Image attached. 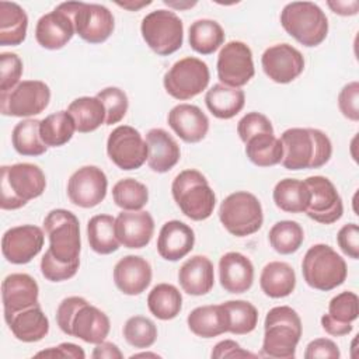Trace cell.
Here are the masks:
<instances>
[{
  "label": "cell",
  "mask_w": 359,
  "mask_h": 359,
  "mask_svg": "<svg viewBox=\"0 0 359 359\" xmlns=\"http://www.w3.org/2000/svg\"><path fill=\"white\" fill-rule=\"evenodd\" d=\"M282 165L286 170H309L325 165L332 156V143L320 129L290 128L280 135Z\"/></svg>",
  "instance_id": "cell-1"
},
{
  "label": "cell",
  "mask_w": 359,
  "mask_h": 359,
  "mask_svg": "<svg viewBox=\"0 0 359 359\" xmlns=\"http://www.w3.org/2000/svg\"><path fill=\"white\" fill-rule=\"evenodd\" d=\"M303 325L300 316L289 306L272 307L264 321V341L259 356L293 359Z\"/></svg>",
  "instance_id": "cell-2"
},
{
  "label": "cell",
  "mask_w": 359,
  "mask_h": 359,
  "mask_svg": "<svg viewBox=\"0 0 359 359\" xmlns=\"http://www.w3.org/2000/svg\"><path fill=\"white\" fill-rule=\"evenodd\" d=\"M46 177L42 168L32 163H17L1 167L0 208L15 210L25 206L31 199L43 194Z\"/></svg>",
  "instance_id": "cell-3"
},
{
  "label": "cell",
  "mask_w": 359,
  "mask_h": 359,
  "mask_svg": "<svg viewBox=\"0 0 359 359\" xmlns=\"http://www.w3.org/2000/svg\"><path fill=\"white\" fill-rule=\"evenodd\" d=\"M171 194L180 210L191 220H206L215 210V191L210 188L206 177L195 168L177 174L171 184Z\"/></svg>",
  "instance_id": "cell-4"
},
{
  "label": "cell",
  "mask_w": 359,
  "mask_h": 359,
  "mask_svg": "<svg viewBox=\"0 0 359 359\" xmlns=\"http://www.w3.org/2000/svg\"><path fill=\"white\" fill-rule=\"evenodd\" d=\"M280 24L292 38L307 48L318 46L328 34L325 13L311 1L287 3L280 11Z\"/></svg>",
  "instance_id": "cell-5"
},
{
  "label": "cell",
  "mask_w": 359,
  "mask_h": 359,
  "mask_svg": "<svg viewBox=\"0 0 359 359\" xmlns=\"http://www.w3.org/2000/svg\"><path fill=\"white\" fill-rule=\"evenodd\" d=\"M302 273L310 287L328 292L345 282L348 268L345 259L332 247L314 244L303 257Z\"/></svg>",
  "instance_id": "cell-6"
},
{
  "label": "cell",
  "mask_w": 359,
  "mask_h": 359,
  "mask_svg": "<svg viewBox=\"0 0 359 359\" xmlns=\"http://www.w3.org/2000/svg\"><path fill=\"white\" fill-rule=\"evenodd\" d=\"M219 219L223 227L236 237H247L257 233L264 223V212L259 199L247 191H236L226 196L219 208Z\"/></svg>",
  "instance_id": "cell-7"
},
{
  "label": "cell",
  "mask_w": 359,
  "mask_h": 359,
  "mask_svg": "<svg viewBox=\"0 0 359 359\" xmlns=\"http://www.w3.org/2000/svg\"><path fill=\"white\" fill-rule=\"evenodd\" d=\"M43 230L49 238V251L60 262L80 261V223L76 215L66 209H53L43 219Z\"/></svg>",
  "instance_id": "cell-8"
},
{
  "label": "cell",
  "mask_w": 359,
  "mask_h": 359,
  "mask_svg": "<svg viewBox=\"0 0 359 359\" xmlns=\"http://www.w3.org/2000/svg\"><path fill=\"white\" fill-rule=\"evenodd\" d=\"M146 45L158 56L177 52L184 42V24L171 10H154L146 14L140 25Z\"/></svg>",
  "instance_id": "cell-9"
},
{
  "label": "cell",
  "mask_w": 359,
  "mask_h": 359,
  "mask_svg": "<svg viewBox=\"0 0 359 359\" xmlns=\"http://www.w3.org/2000/svg\"><path fill=\"white\" fill-rule=\"evenodd\" d=\"M210 80L208 65L195 57L187 56L177 60L164 74L163 84L168 95L187 101L206 90Z\"/></svg>",
  "instance_id": "cell-10"
},
{
  "label": "cell",
  "mask_w": 359,
  "mask_h": 359,
  "mask_svg": "<svg viewBox=\"0 0 359 359\" xmlns=\"http://www.w3.org/2000/svg\"><path fill=\"white\" fill-rule=\"evenodd\" d=\"M50 88L41 80H22L13 90L0 93V111L6 116L29 118L49 105Z\"/></svg>",
  "instance_id": "cell-11"
},
{
  "label": "cell",
  "mask_w": 359,
  "mask_h": 359,
  "mask_svg": "<svg viewBox=\"0 0 359 359\" xmlns=\"http://www.w3.org/2000/svg\"><path fill=\"white\" fill-rule=\"evenodd\" d=\"M76 34L88 43L105 42L115 28V20L109 8L102 4L67 1Z\"/></svg>",
  "instance_id": "cell-12"
},
{
  "label": "cell",
  "mask_w": 359,
  "mask_h": 359,
  "mask_svg": "<svg viewBox=\"0 0 359 359\" xmlns=\"http://www.w3.org/2000/svg\"><path fill=\"white\" fill-rule=\"evenodd\" d=\"M107 154L118 168L137 170L147 161V144L137 129L121 125L107 139Z\"/></svg>",
  "instance_id": "cell-13"
},
{
  "label": "cell",
  "mask_w": 359,
  "mask_h": 359,
  "mask_svg": "<svg viewBox=\"0 0 359 359\" xmlns=\"http://www.w3.org/2000/svg\"><path fill=\"white\" fill-rule=\"evenodd\" d=\"M216 70L222 84L234 88L245 86L255 74L250 46L241 41H230L223 45L217 56Z\"/></svg>",
  "instance_id": "cell-14"
},
{
  "label": "cell",
  "mask_w": 359,
  "mask_h": 359,
  "mask_svg": "<svg viewBox=\"0 0 359 359\" xmlns=\"http://www.w3.org/2000/svg\"><path fill=\"white\" fill-rule=\"evenodd\" d=\"M310 192L306 215L317 223L332 224L342 217L344 203L335 185L323 175H313L304 180Z\"/></svg>",
  "instance_id": "cell-15"
},
{
  "label": "cell",
  "mask_w": 359,
  "mask_h": 359,
  "mask_svg": "<svg viewBox=\"0 0 359 359\" xmlns=\"http://www.w3.org/2000/svg\"><path fill=\"white\" fill-rule=\"evenodd\" d=\"M108 189L105 172L97 165H84L76 170L67 181V196L79 208L90 209L100 205Z\"/></svg>",
  "instance_id": "cell-16"
},
{
  "label": "cell",
  "mask_w": 359,
  "mask_h": 359,
  "mask_svg": "<svg viewBox=\"0 0 359 359\" xmlns=\"http://www.w3.org/2000/svg\"><path fill=\"white\" fill-rule=\"evenodd\" d=\"M43 231L35 224H21L8 229L1 237L3 257L14 265L31 262L43 247Z\"/></svg>",
  "instance_id": "cell-17"
},
{
  "label": "cell",
  "mask_w": 359,
  "mask_h": 359,
  "mask_svg": "<svg viewBox=\"0 0 359 359\" xmlns=\"http://www.w3.org/2000/svg\"><path fill=\"white\" fill-rule=\"evenodd\" d=\"M264 73L275 83L287 84L304 70V57L289 43H276L266 48L261 56Z\"/></svg>",
  "instance_id": "cell-18"
},
{
  "label": "cell",
  "mask_w": 359,
  "mask_h": 359,
  "mask_svg": "<svg viewBox=\"0 0 359 359\" xmlns=\"http://www.w3.org/2000/svg\"><path fill=\"white\" fill-rule=\"evenodd\" d=\"M74 34V22L67 3H60L53 11L43 14L35 27L36 42L49 50L62 49Z\"/></svg>",
  "instance_id": "cell-19"
},
{
  "label": "cell",
  "mask_w": 359,
  "mask_h": 359,
  "mask_svg": "<svg viewBox=\"0 0 359 359\" xmlns=\"http://www.w3.org/2000/svg\"><path fill=\"white\" fill-rule=\"evenodd\" d=\"M39 287L36 280L28 273H10L1 282V300L4 320L18 311L38 306Z\"/></svg>",
  "instance_id": "cell-20"
},
{
  "label": "cell",
  "mask_w": 359,
  "mask_h": 359,
  "mask_svg": "<svg viewBox=\"0 0 359 359\" xmlns=\"http://www.w3.org/2000/svg\"><path fill=\"white\" fill-rule=\"evenodd\" d=\"M115 233L121 245L132 250L143 248L154 233L153 216L146 210H122L115 217Z\"/></svg>",
  "instance_id": "cell-21"
},
{
  "label": "cell",
  "mask_w": 359,
  "mask_h": 359,
  "mask_svg": "<svg viewBox=\"0 0 359 359\" xmlns=\"http://www.w3.org/2000/svg\"><path fill=\"white\" fill-rule=\"evenodd\" d=\"M115 286L128 296L143 293L151 282V266L140 255H126L114 266Z\"/></svg>",
  "instance_id": "cell-22"
},
{
  "label": "cell",
  "mask_w": 359,
  "mask_h": 359,
  "mask_svg": "<svg viewBox=\"0 0 359 359\" xmlns=\"http://www.w3.org/2000/svg\"><path fill=\"white\" fill-rule=\"evenodd\" d=\"M167 122L175 135L187 143H198L209 130L206 114L196 105L178 104L168 112Z\"/></svg>",
  "instance_id": "cell-23"
},
{
  "label": "cell",
  "mask_w": 359,
  "mask_h": 359,
  "mask_svg": "<svg viewBox=\"0 0 359 359\" xmlns=\"http://www.w3.org/2000/svg\"><path fill=\"white\" fill-rule=\"evenodd\" d=\"M219 280L226 292L244 293L254 283V265L241 252H226L219 259Z\"/></svg>",
  "instance_id": "cell-24"
},
{
  "label": "cell",
  "mask_w": 359,
  "mask_h": 359,
  "mask_svg": "<svg viewBox=\"0 0 359 359\" xmlns=\"http://www.w3.org/2000/svg\"><path fill=\"white\" fill-rule=\"evenodd\" d=\"M195 245V233L184 222L170 220L163 224L157 237V252L165 261H180Z\"/></svg>",
  "instance_id": "cell-25"
},
{
  "label": "cell",
  "mask_w": 359,
  "mask_h": 359,
  "mask_svg": "<svg viewBox=\"0 0 359 359\" xmlns=\"http://www.w3.org/2000/svg\"><path fill=\"white\" fill-rule=\"evenodd\" d=\"M109 328L111 323L108 316L98 307L84 302L73 316L70 337L95 345L105 341L109 334Z\"/></svg>",
  "instance_id": "cell-26"
},
{
  "label": "cell",
  "mask_w": 359,
  "mask_h": 359,
  "mask_svg": "<svg viewBox=\"0 0 359 359\" xmlns=\"http://www.w3.org/2000/svg\"><path fill=\"white\" fill-rule=\"evenodd\" d=\"M147 164L154 172L170 171L181 158V150L175 139L161 128H153L146 135Z\"/></svg>",
  "instance_id": "cell-27"
},
{
  "label": "cell",
  "mask_w": 359,
  "mask_h": 359,
  "mask_svg": "<svg viewBox=\"0 0 359 359\" xmlns=\"http://www.w3.org/2000/svg\"><path fill=\"white\" fill-rule=\"evenodd\" d=\"M181 289L191 296H203L215 285L213 264L206 255H194L188 258L178 271Z\"/></svg>",
  "instance_id": "cell-28"
},
{
  "label": "cell",
  "mask_w": 359,
  "mask_h": 359,
  "mask_svg": "<svg viewBox=\"0 0 359 359\" xmlns=\"http://www.w3.org/2000/svg\"><path fill=\"white\" fill-rule=\"evenodd\" d=\"M6 323L13 335L21 342H38L49 332V320L39 304L15 313Z\"/></svg>",
  "instance_id": "cell-29"
},
{
  "label": "cell",
  "mask_w": 359,
  "mask_h": 359,
  "mask_svg": "<svg viewBox=\"0 0 359 359\" xmlns=\"http://www.w3.org/2000/svg\"><path fill=\"white\" fill-rule=\"evenodd\" d=\"M259 286L268 297H286L292 294L296 287L294 269L283 261L268 262L261 271Z\"/></svg>",
  "instance_id": "cell-30"
},
{
  "label": "cell",
  "mask_w": 359,
  "mask_h": 359,
  "mask_svg": "<svg viewBox=\"0 0 359 359\" xmlns=\"http://www.w3.org/2000/svg\"><path fill=\"white\" fill-rule=\"evenodd\" d=\"M205 104L213 116L219 119H231L244 108L245 94L241 88L217 83L206 91Z\"/></svg>",
  "instance_id": "cell-31"
},
{
  "label": "cell",
  "mask_w": 359,
  "mask_h": 359,
  "mask_svg": "<svg viewBox=\"0 0 359 359\" xmlns=\"http://www.w3.org/2000/svg\"><path fill=\"white\" fill-rule=\"evenodd\" d=\"M187 324L191 332L201 338H215L227 332V318L222 304L194 309L187 317Z\"/></svg>",
  "instance_id": "cell-32"
},
{
  "label": "cell",
  "mask_w": 359,
  "mask_h": 359,
  "mask_svg": "<svg viewBox=\"0 0 359 359\" xmlns=\"http://www.w3.org/2000/svg\"><path fill=\"white\" fill-rule=\"evenodd\" d=\"M28 15L14 1H0V45L17 46L25 41Z\"/></svg>",
  "instance_id": "cell-33"
},
{
  "label": "cell",
  "mask_w": 359,
  "mask_h": 359,
  "mask_svg": "<svg viewBox=\"0 0 359 359\" xmlns=\"http://www.w3.org/2000/svg\"><path fill=\"white\" fill-rule=\"evenodd\" d=\"M87 238L90 248L100 255L118 251L121 243L115 233V217L111 215L93 216L87 223Z\"/></svg>",
  "instance_id": "cell-34"
},
{
  "label": "cell",
  "mask_w": 359,
  "mask_h": 359,
  "mask_svg": "<svg viewBox=\"0 0 359 359\" xmlns=\"http://www.w3.org/2000/svg\"><path fill=\"white\" fill-rule=\"evenodd\" d=\"M276 208L286 213H302L306 212L310 192L304 181L296 178H283L276 182L272 192Z\"/></svg>",
  "instance_id": "cell-35"
},
{
  "label": "cell",
  "mask_w": 359,
  "mask_h": 359,
  "mask_svg": "<svg viewBox=\"0 0 359 359\" xmlns=\"http://www.w3.org/2000/svg\"><path fill=\"white\" fill-rule=\"evenodd\" d=\"M67 112L76 123V130L80 133H90L105 123V108L97 97H79L73 100Z\"/></svg>",
  "instance_id": "cell-36"
},
{
  "label": "cell",
  "mask_w": 359,
  "mask_h": 359,
  "mask_svg": "<svg viewBox=\"0 0 359 359\" xmlns=\"http://www.w3.org/2000/svg\"><path fill=\"white\" fill-rule=\"evenodd\" d=\"M147 307L156 318L172 320L182 309V294L171 283H158L149 292Z\"/></svg>",
  "instance_id": "cell-37"
},
{
  "label": "cell",
  "mask_w": 359,
  "mask_h": 359,
  "mask_svg": "<svg viewBox=\"0 0 359 359\" xmlns=\"http://www.w3.org/2000/svg\"><path fill=\"white\" fill-rule=\"evenodd\" d=\"M188 41L195 52L210 55L224 43V31L215 20H196L189 25Z\"/></svg>",
  "instance_id": "cell-38"
},
{
  "label": "cell",
  "mask_w": 359,
  "mask_h": 359,
  "mask_svg": "<svg viewBox=\"0 0 359 359\" xmlns=\"http://www.w3.org/2000/svg\"><path fill=\"white\" fill-rule=\"evenodd\" d=\"M248 160L258 167H272L282 161L283 149L280 139L273 133H259L245 142Z\"/></svg>",
  "instance_id": "cell-39"
},
{
  "label": "cell",
  "mask_w": 359,
  "mask_h": 359,
  "mask_svg": "<svg viewBox=\"0 0 359 359\" xmlns=\"http://www.w3.org/2000/svg\"><path fill=\"white\" fill-rule=\"evenodd\" d=\"M76 123L67 111H57L41 121L39 135L45 146L60 147L72 140Z\"/></svg>",
  "instance_id": "cell-40"
},
{
  "label": "cell",
  "mask_w": 359,
  "mask_h": 359,
  "mask_svg": "<svg viewBox=\"0 0 359 359\" xmlns=\"http://www.w3.org/2000/svg\"><path fill=\"white\" fill-rule=\"evenodd\" d=\"M227 318V332L245 335L255 330L258 324V310L247 300H229L222 303Z\"/></svg>",
  "instance_id": "cell-41"
},
{
  "label": "cell",
  "mask_w": 359,
  "mask_h": 359,
  "mask_svg": "<svg viewBox=\"0 0 359 359\" xmlns=\"http://www.w3.org/2000/svg\"><path fill=\"white\" fill-rule=\"evenodd\" d=\"M41 121L38 119H22L11 132V143L14 150L21 156H41L46 151L48 146L39 135Z\"/></svg>",
  "instance_id": "cell-42"
},
{
  "label": "cell",
  "mask_w": 359,
  "mask_h": 359,
  "mask_svg": "<svg viewBox=\"0 0 359 359\" xmlns=\"http://www.w3.org/2000/svg\"><path fill=\"white\" fill-rule=\"evenodd\" d=\"M271 247L282 255L296 252L304 240L303 227L294 220L276 222L268 233Z\"/></svg>",
  "instance_id": "cell-43"
},
{
  "label": "cell",
  "mask_w": 359,
  "mask_h": 359,
  "mask_svg": "<svg viewBox=\"0 0 359 359\" xmlns=\"http://www.w3.org/2000/svg\"><path fill=\"white\" fill-rule=\"evenodd\" d=\"M112 199L122 210H142L149 201V189L135 178H123L112 187Z\"/></svg>",
  "instance_id": "cell-44"
},
{
  "label": "cell",
  "mask_w": 359,
  "mask_h": 359,
  "mask_svg": "<svg viewBox=\"0 0 359 359\" xmlns=\"http://www.w3.org/2000/svg\"><path fill=\"white\" fill-rule=\"evenodd\" d=\"M123 338L133 348H150L157 339V327L147 317L133 316L123 325Z\"/></svg>",
  "instance_id": "cell-45"
},
{
  "label": "cell",
  "mask_w": 359,
  "mask_h": 359,
  "mask_svg": "<svg viewBox=\"0 0 359 359\" xmlns=\"http://www.w3.org/2000/svg\"><path fill=\"white\" fill-rule=\"evenodd\" d=\"M105 108V125H114L123 119L128 112V95L119 87H105L95 95Z\"/></svg>",
  "instance_id": "cell-46"
},
{
  "label": "cell",
  "mask_w": 359,
  "mask_h": 359,
  "mask_svg": "<svg viewBox=\"0 0 359 359\" xmlns=\"http://www.w3.org/2000/svg\"><path fill=\"white\" fill-rule=\"evenodd\" d=\"M328 314L342 323H352L359 316L358 294L349 290L334 296L328 303Z\"/></svg>",
  "instance_id": "cell-47"
},
{
  "label": "cell",
  "mask_w": 359,
  "mask_h": 359,
  "mask_svg": "<svg viewBox=\"0 0 359 359\" xmlns=\"http://www.w3.org/2000/svg\"><path fill=\"white\" fill-rule=\"evenodd\" d=\"M80 266V261L65 264L57 261L49 250L41 258V272L42 276L49 282H63L73 278Z\"/></svg>",
  "instance_id": "cell-48"
},
{
  "label": "cell",
  "mask_w": 359,
  "mask_h": 359,
  "mask_svg": "<svg viewBox=\"0 0 359 359\" xmlns=\"http://www.w3.org/2000/svg\"><path fill=\"white\" fill-rule=\"evenodd\" d=\"M22 76V60L17 53L3 52L0 55V93L13 90Z\"/></svg>",
  "instance_id": "cell-49"
},
{
  "label": "cell",
  "mask_w": 359,
  "mask_h": 359,
  "mask_svg": "<svg viewBox=\"0 0 359 359\" xmlns=\"http://www.w3.org/2000/svg\"><path fill=\"white\" fill-rule=\"evenodd\" d=\"M237 133L240 139L245 143L255 135L259 133H273V126L271 121L261 112H248L237 123Z\"/></svg>",
  "instance_id": "cell-50"
},
{
  "label": "cell",
  "mask_w": 359,
  "mask_h": 359,
  "mask_svg": "<svg viewBox=\"0 0 359 359\" xmlns=\"http://www.w3.org/2000/svg\"><path fill=\"white\" fill-rule=\"evenodd\" d=\"M338 108L341 114L352 122L359 121V83L351 81L338 94Z\"/></svg>",
  "instance_id": "cell-51"
},
{
  "label": "cell",
  "mask_w": 359,
  "mask_h": 359,
  "mask_svg": "<svg viewBox=\"0 0 359 359\" xmlns=\"http://www.w3.org/2000/svg\"><path fill=\"white\" fill-rule=\"evenodd\" d=\"M337 243L341 251L352 259L359 258V227L356 223L344 224L338 234Z\"/></svg>",
  "instance_id": "cell-52"
},
{
  "label": "cell",
  "mask_w": 359,
  "mask_h": 359,
  "mask_svg": "<svg viewBox=\"0 0 359 359\" xmlns=\"http://www.w3.org/2000/svg\"><path fill=\"white\" fill-rule=\"evenodd\" d=\"M87 302L84 297L80 296H70L66 297L60 302V304L57 306L56 310V323L59 325V328L62 330V332H65L66 335L70 337V324L73 320V316L76 314L77 309Z\"/></svg>",
  "instance_id": "cell-53"
},
{
  "label": "cell",
  "mask_w": 359,
  "mask_h": 359,
  "mask_svg": "<svg viewBox=\"0 0 359 359\" xmlns=\"http://www.w3.org/2000/svg\"><path fill=\"white\" fill-rule=\"evenodd\" d=\"M341 352L337 344L328 338L313 339L304 351L306 359H339Z\"/></svg>",
  "instance_id": "cell-54"
},
{
  "label": "cell",
  "mask_w": 359,
  "mask_h": 359,
  "mask_svg": "<svg viewBox=\"0 0 359 359\" xmlns=\"http://www.w3.org/2000/svg\"><path fill=\"white\" fill-rule=\"evenodd\" d=\"M215 359H223V358H258V355L251 353L250 351H245L240 346L238 342L233 339H224L215 345L210 353Z\"/></svg>",
  "instance_id": "cell-55"
},
{
  "label": "cell",
  "mask_w": 359,
  "mask_h": 359,
  "mask_svg": "<svg viewBox=\"0 0 359 359\" xmlns=\"http://www.w3.org/2000/svg\"><path fill=\"white\" fill-rule=\"evenodd\" d=\"M35 358H72L84 359L86 353L81 346L72 342H62L57 346H52L35 353Z\"/></svg>",
  "instance_id": "cell-56"
},
{
  "label": "cell",
  "mask_w": 359,
  "mask_h": 359,
  "mask_svg": "<svg viewBox=\"0 0 359 359\" xmlns=\"http://www.w3.org/2000/svg\"><path fill=\"white\" fill-rule=\"evenodd\" d=\"M321 327L327 334H330L332 337H344V335H348L353 330L352 323L338 321V320L332 318L328 313L321 317Z\"/></svg>",
  "instance_id": "cell-57"
},
{
  "label": "cell",
  "mask_w": 359,
  "mask_h": 359,
  "mask_svg": "<svg viewBox=\"0 0 359 359\" xmlns=\"http://www.w3.org/2000/svg\"><path fill=\"white\" fill-rule=\"evenodd\" d=\"M91 358L93 359H122L123 355L115 344L102 341L100 344H95Z\"/></svg>",
  "instance_id": "cell-58"
},
{
  "label": "cell",
  "mask_w": 359,
  "mask_h": 359,
  "mask_svg": "<svg viewBox=\"0 0 359 359\" xmlns=\"http://www.w3.org/2000/svg\"><path fill=\"white\" fill-rule=\"evenodd\" d=\"M327 6L332 10V13L338 14V15H344V17H348V15H355L358 14L359 11V1L358 0H328L327 1Z\"/></svg>",
  "instance_id": "cell-59"
},
{
  "label": "cell",
  "mask_w": 359,
  "mask_h": 359,
  "mask_svg": "<svg viewBox=\"0 0 359 359\" xmlns=\"http://www.w3.org/2000/svg\"><path fill=\"white\" fill-rule=\"evenodd\" d=\"M116 4H118L119 7H123V8H126V10H130V11H136V10H139V8L144 7V6H149V4H151V1H139V3H136V1H123V3L118 1Z\"/></svg>",
  "instance_id": "cell-60"
},
{
  "label": "cell",
  "mask_w": 359,
  "mask_h": 359,
  "mask_svg": "<svg viewBox=\"0 0 359 359\" xmlns=\"http://www.w3.org/2000/svg\"><path fill=\"white\" fill-rule=\"evenodd\" d=\"M164 4H167L168 7H172V8L187 10V8H191V7L196 6V1H170V0H164Z\"/></svg>",
  "instance_id": "cell-61"
},
{
  "label": "cell",
  "mask_w": 359,
  "mask_h": 359,
  "mask_svg": "<svg viewBox=\"0 0 359 359\" xmlns=\"http://www.w3.org/2000/svg\"><path fill=\"white\" fill-rule=\"evenodd\" d=\"M144 356H151V358H160L157 353H150V352H142V353H135L130 358H144Z\"/></svg>",
  "instance_id": "cell-62"
}]
</instances>
